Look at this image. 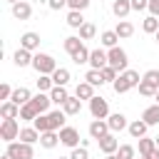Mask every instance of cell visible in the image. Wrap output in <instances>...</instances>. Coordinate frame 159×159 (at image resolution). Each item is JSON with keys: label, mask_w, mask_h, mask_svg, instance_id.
Returning a JSON list of instances; mask_svg holds the SVG:
<instances>
[{"label": "cell", "mask_w": 159, "mask_h": 159, "mask_svg": "<svg viewBox=\"0 0 159 159\" xmlns=\"http://www.w3.org/2000/svg\"><path fill=\"white\" fill-rule=\"evenodd\" d=\"M139 82H142L139 72H134V70H124V72H119V77L112 82V87H114L117 94H124V92H129L132 87H137Z\"/></svg>", "instance_id": "6da1fadb"}, {"label": "cell", "mask_w": 159, "mask_h": 159, "mask_svg": "<svg viewBox=\"0 0 159 159\" xmlns=\"http://www.w3.org/2000/svg\"><path fill=\"white\" fill-rule=\"evenodd\" d=\"M32 67H35V72H37V75H52V72L57 70V62H55V57H52V55L37 52V55L32 57Z\"/></svg>", "instance_id": "7a4b0ae2"}, {"label": "cell", "mask_w": 159, "mask_h": 159, "mask_svg": "<svg viewBox=\"0 0 159 159\" xmlns=\"http://www.w3.org/2000/svg\"><path fill=\"white\" fill-rule=\"evenodd\" d=\"M20 137V124H17V119H2L0 122V139L5 142V144H10V142H15Z\"/></svg>", "instance_id": "3957f363"}, {"label": "cell", "mask_w": 159, "mask_h": 159, "mask_svg": "<svg viewBox=\"0 0 159 159\" xmlns=\"http://www.w3.org/2000/svg\"><path fill=\"white\" fill-rule=\"evenodd\" d=\"M7 154L15 157V159H32L35 157L32 144H27V142H10L7 144Z\"/></svg>", "instance_id": "277c9868"}, {"label": "cell", "mask_w": 159, "mask_h": 159, "mask_svg": "<svg viewBox=\"0 0 159 159\" xmlns=\"http://www.w3.org/2000/svg\"><path fill=\"white\" fill-rule=\"evenodd\" d=\"M107 57H109V65H112L117 72H124V70H127V62H129V60H127V52H124L119 45H117V47H109Z\"/></svg>", "instance_id": "5b68a950"}, {"label": "cell", "mask_w": 159, "mask_h": 159, "mask_svg": "<svg viewBox=\"0 0 159 159\" xmlns=\"http://www.w3.org/2000/svg\"><path fill=\"white\" fill-rule=\"evenodd\" d=\"M89 112H92L94 119H107V117H109V104H107V99H104V97H92V99H89Z\"/></svg>", "instance_id": "8992f818"}, {"label": "cell", "mask_w": 159, "mask_h": 159, "mask_svg": "<svg viewBox=\"0 0 159 159\" xmlns=\"http://www.w3.org/2000/svg\"><path fill=\"white\" fill-rule=\"evenodd\" d=\"M60 144L75 149V147L80 144V132H77L75 127H62V129H60Z\"/></svg>", "instance_id": "52a82bcc"}, {"label": "cell", "mask_w": 159, "mask_h": 159, "mask_svg": "<svg viewBox=\"0 0 159 159\" xmlns=\"http://www.w3.org/2000/svg\"><path fill=\"white\" fill-rule=\"evenodd\" d=\"M112 129H109V124H107V119H92V124H89V137L92 139H102V137H107Z\"/></svg>", "instance_id": "ba28073f"}, {"label": "cell", "mask_w": 159, "mask_h": 159, "mask_svg": "<svg viewBox=\"0 0 159 159\" xmlns=\"http://www.w3.org/2000/svg\"><path fill=\"white\" fill-rule=\"evenodd\" d=\"M107 65H109V57H107V52H104L102 47H97V50L89 52V67H92V70H102V67H107Z\"/></svg>", "instance_id": "9c48e42d"}, {"label": "cell", "mask_w": 159, "mask_h": 159, "mask_svg": "<svg viewBox=\"0 0 159 159\" xmlns=\"http://www.w3.org/2000/svg\"><path fill=\"white\" fill-rule=\"evenodd\" d=\"M30 102L35 104V109H37L40 114H45V112L50 109V104H52V97H50V92H37V94H32Z\"/></svg>", "instance_id": "30bf717a"}, {"label": "cell", "mask_w": 159, "mask_h": 159, "mask_svg": "<svg viewBox=\"0 0 159 159\" xmlns=\"http://www.w3.org/2000/svg\"><path fill=\"white\" fill-rule=\"evenodd\" d=\"M0 117L2 119H20V104H15L12 99H5L0 104Z\"/></svg>", "instance_id": "8fae6325"}, {"label": "cell", "mask_w": 159, "mask_h": 159, "mask_svg": "<svg viewBox=\"0 0 159 159\" xmlns=\"http://www.w3.org/2000/svg\"><path fill=\"white\" fill-rule=\"evenodd\" d=\"M107 124H109V129H112V132H122V129H127V127H129V124H127V117H124L122 112L109 114V117H107Z\"/></svg>", "instance_id": "7c38bea8"}, {"label": "cell", "mask_w": 159, "mask_h": 159, "mask_svg": "<svg viewBox=\"0 0 159 159\" xmlns=\"http://www.w3.org/2000/svg\"><path fill=\"white\" fill-rule=\"evenodd\" d=\"M57 144H60V132L50 129V132H42V134H40V147H45V149H55Z\"/></svg>", "instance_id": "4fadbf2b"}, {"label": "cell", "mask_w": 159, "mask_h": 159, "mask_svg": "<svg viewBox=\"0 0 159 159\" xmlns=\"http://www.w3.org/2000/svg\"><path fill=\"white\" fill-rule=\"evenodd\" d=\"M97 144H99V149H102L104 154H114V152L119 149V142H117V137H114L112 132H109L107 137H102V139H99Z\"/></svg>", "instance_id": "5bb4252c"}, {"label": "cell", "mask_w": 159, "mask_h": 159, "mask_svg": "<svg viewBox=\"0 0 159 159\" xmlns=\"http://www.w3.org/2000/svg\"><path fill=\"white\" fill-rule=\"evenodd\" d=\"M112 12H114L119 20H124V17L132 12V0H112Z\"/></svg>", "instance_id": "9a60e30c"}, {"label": "cell", "mask_w": 159, "mask_h": 159, "mask_svg": "<svg viewBox=\"0 0 159 159\" xmlns=\"http://www.w3.org/2000/svg\"><path fill=\"white\" fill-rule=\"evenodd\" d=\"M30 15H32V7H30V2L20 0V2H15V5H12V17H15V20H27Z\"/></svg>", "instance_id": "2e32d148"}, {"label": "cell", "mask_w": 159, "mask_h": 159, "mask_svg": "<svg viewBox=\"0 0 159 159\" xmlns=\"http://www.w3.org/2000/svg\"><path fill=\"white\" fill-rule=\"evenodd\" d=\"M20 47H25V50L35 52V50L40 47V35H37V32H25V35L20 37Z\"/></svg>", "instance_id": "e0dca14e"}, {"label": "cell", "mask_w": 159, "mask_h": 159, "mask_svg": "<svg viewBox=\"0 0 159 159\" xmlns=\"http://www.w3.org/2000/svg\"><path fill=\"white\" fill-rule=\"evenodd\" d=\"M32 57H35V55H32L30 50L20 47V50H17L15 55H12V62H15L17 67H27V65H32Z\"/></svg>", "instance_id": "ac0fdd59"}, {"label": "cell", "mask_w": 159, "mask_h": 159, "mask_svg": "<svg viewBox=\"0 0 159 159\" xmlns=\"http://www.w3.org/2000/svg\"><path fill=\"white\" fill-rule=\"evenodd\" d=\"M10 99L22 107V104H27V102L32 99V92H30L27 87H17V89H12V97H10Z\"/></svg>", "instance_id": "d6986e66"}, {"label": "cell", "mask_w": 159, "mask_h": 159, "mask_svg": "<svg viewBox=\"0 0 159 159\" xmlns=\"http://www.w3.org/2000/svg\"><path fill=\"white\" fill-rule=\"evenodd\" d=\"M127 129H129V134H132L134 139H142V137L147 134V129H149V124H147L144 119H134V122H132V124H129Z\"/></svg>", "instance_id": "ffe728a7"}, {"label": "cell", "mask_w": 159, "mask_h": 159, "mask_svg": "<svg viewBox=\"0 0 159 159\" xmlns=\"http://www.w3.org/2000/svg\"><path fill=\"white\" fill-rule=\"evenodd\" d=\"M62 109H65V114H67V117L80 114V109H82V99H80V97H67V102L62 104Z\"/></svg>", "instance_id": "44dd1931"}, {"label": "cell", "mask_w": 159, "mask_h": 159, "mask_svg": "<svg viewBox=\"0 0 159 159\" xmlns=\"http://www.w3.org/2000/svg\"><path fill=\"white\" fill-rule=\"evenodd\" d=\"M32 127L42 134V132H50L52 129V119H50V112H45V114H37V119L32 122Z\"/></svg>", "instance_id": "7402d4cb"}, {"label": "cell", "mask_w": 159, "mask_h": 159, "mask_svg": "<svg viewBox=\"0 0 159 159\" xmlns=\"http://www.w3.org/2000/svg\"><path fill=\"white\" fill-rule=\"evenodd\" d=\"M17 139H20V142H27V144H35V142H40V132H37L35 127H22Z\"/></svg>", "instance_id": "603a6c76"}, {"label": "cell", "mask_w": 159, "mask_h": 159, "mask_svg": "<svg viewBox=\"0 0 159 159\" xmlns=\"http://www.w3.org/2000/svg\"><path fill=\"white\" fill-rule=\"evenodd\" d=\"M80 47H82V37H80V35H70V37H65V52H67L70 57H72Z\"/></svg>", "instance_id": "cb8c5ba5"}, {"label": "cell", "mask_w": 159, "mask_h": 159, "mask_svg": "<svg viewBox=\"0 0 159 159\" xmlns=\"http://www.w3.org/2000/svg\"><path fill=\"white\" fill-rule=\"evenodd\" d=\"M75 97H80V99H92V97H94V87H92V84L84 80V82H80V84H77Z\"/></svg>", "instance_id": "d4e9b609"}, {"label": "cell", "mask_w": 159, "mask_h": 159, "mask_svg": "<svg viewBox=\"0 0 159 159\" xmlns=\"http://www.w3.org/2000/svg\"><path fill=\"white\" fill-rule=\"evenodd\" d=\"M142 119L152 127V124H159V104H152V107H147L144 112H142Z\"/></svg>", "instance_id": "484cf974"}, {"label": "cell", "mask_w": 159, "mask_h": 159, "mask_svg": "<svg viewBox=\"0 0 159 159\" xmlns=\"http://www.w3.org/2000/svg\"><path fill=\"white\" fill-rule=\"evenodd\" d=\"M50 97H52V102H55V104H60V107H62V104L67 102V97H70V94H67V89H65V87L55 84V87L50 89Z\"/></svg>", "instance_id": "4316f807"}, {"label": "cell", "mask_w": 159, "mask_h": 159, "mask_svg": "<svg viewBox=\"0 0 159 159\" xmlns=\"http://www.w3.org/2000/svg\"><path fill=\"white\" fill-rule=\"evenodd\" d=\"M37 114H40V112L35 109V104H32V102H27V104H22V107H20V119H25V122H35V119H37Z\"/></svg>", "instance_id": "83f0119b"}, {"label": "cell", "mask_w": 159, "mask_h": 159, "mask_svg": "<svg viewBox=\"0 0 159 159\" xmlns=\"http://www.w3.org/2000/svg\"><path fill=\"white\" fill-rule=\"evenodd\" d=\"M114 32H117L119 37H132V35H134V25H132L129 20H119L117 27H114Z\"/></svg>", "instance_id": "f1b7e54d"}, {"label": "cell", "mask_w": 159, "mask_h": 159, "mask_svg": "<svg viewBox=\"0 0 159 159\" xmlns=\"http://www.w3.org/2000/svg\"><path fill=\"white\" fill-rule=\"evenodd\" d=\"M52 82L60 84V87H65V84L70 82V70H67V67H57V70L52 72Z\"/></svg>", "instance_id": "f546056e"}, {"label": "cell", "mask_w": 159, "mask_h": 159, "mask_svg": "<svg viewBox=\"0 0 159 159\" xmlns=\"http://www.w3.org/2000/svg\"><path fill=\"white\" fill-rule=\"evenodd\" d=\"M67 25H70V27H75V30H80V27L84 25L82 10H70V15H67Z\"/></svg>", "instance_id": "4dcf8cb0"}, {"label": "cell", "mask_w": 159, "mask_h": 159, "mask_svg": "<svg viewBox=\"0 0 159 159\" xmlns=\"http://www.w3.org/2000/svg\"><path fill=\"white\" fill-rule=\"evenodd\" d=\"M117 40H119V35H117L114 30H104V32L99 35V42H102L104 47H117Z\"/></svg>", "instance_id": "1f68e13d"}, {"label": "cell", "mask_w": 159, "mask_h": 159, "mask_svg": "<svg viewBox=\"0 0 159 159\" xmlns=\"http://www.w3.org/2000/svg\"><path fill=\"white\" fill-rule=\"evenodd\" d=\"M157 149V142L154 139H149V137H142L139 139V157H147V154H152Z\"/></svg>", "instance_id": "d6a6232c"}, {"label": "cell", "mask_w": 159, "mask_h": 159, "mask_svg": "<svg viewBox=\"0 0 159 159\" xmlns=\"http://www.w3.org/2000/svg\"><path fill=\"white\" fill-rule=\"evenodd\" d=\"M142 30H144V32H149V35H154V32L159 30V17H157V15H149V17H144V22H142Z\"/></svg>", "instance_id": "836d02e7"}, {"label": "cell", "mask_w": 159, "mask_h": 159, "mask_svg": "<svg viewBox=\"0 0 159 159\" xmlns=\"http://www.w3.org/2000/svg\"><path fill=\"white\" fill-rule=\"evenodd\" d=\"M84 80L92 84V87H102L104 84V77H102V70H89L87 75H84Z\"/></svg>", "instance_id": "e575fe53"}, {"label": "cell", "mask_w": 159, "mask_h": 159, "mask_svg": "<svg viewBox=\"0 0 159 159\" xmlns=\"http://www.w3.org/2000/svg\"><path fill=\"white\" fill-rule=\"evenodd\" d=\"M52 87H55L52 75H40V77H37V92H50Z\"/></svg>", "instance_id": "d590c367"}, {"label": "cell", "mask_w": 159, "mask_h": 159, "mask_svg": "<svg viewBox=\"0 0 159 159\" xmlns=\"http://www.w3.org/2000/svg\"><path fill=\"white\" fill-rule=\"evenodd\" d=\"M89 52H92V50H87V47L82 45V47L72 55V62H75V65H84V62H89Z\"/></svg>", "instance_id": "8d00e7d4"}, {"label": "cell", "mask_w": 159, "mask_h": 159, "mask_svg": "<svg viewBox=\"0 0 159 159\" xmlns=\"http://www.w3.org/2000/svg\"><path fill=\"white\" fill-rule=\"evenodd\" d=\"M94 35H97V27H94L92 22H84V25L80 27V37H82V40H92Z\"/></svg>", "instance_id": "74e56055"}, {"label": "cell", "mask_w": 159, "mask_h": 159, "mask_svg": "<svg viewBox=\"0 0 159 159\" xmlns=\"http://www.w3.org/2000/svg\"><path fill=\"white\" fill-rule=\"evenodd\" d=\"M137 87H139V94H142V97H154L157 89H159V87H154V84H149V82H144V80H142Z\"/></svg>", "instance_id": "f35d334b"}, {"label": "cell", "mask_w": 159, "mask_h": 159, "mask_svg": "<svg viewBox=\"0 0 159 159\" xmlns=\"http://www.w3.org/2000/svg\"><path fill=\"white\" fill-rule=\"evenodd\" d=\"M117 157H119V159H134V147H132V144H122V147L117 149Z\"/></svg>", "instance_id": "ab89813d"}, {"label": "cell", "mask_w": 159, "mask_h": 159, "mask_svg": "<svg viewBox=\"0 0 159 159\" xmlns=\"http://www.w3.org/2000/svg\"><path fill=\"white\" fill-rule=\"evenodd\" d=\"M102 77H104V82H114V80L119 77V72H117L112 65H107V67H102Z\"/></svg>", "instance_id": "60d3db41"}, {"label": "cell", "mask_w": 159, "mask_h": 159, "mask_svg": "<svg viewBox=\"0 0 159 159\" xmlns=\"http://www.w3.org/2000/svg\"><path fill=\"white\" fill-rule=\"evenodd\" d=\"M142 80L149 82V84H154V87H159V70H147Z\"/></svg>", "instance_id": "b9f144b4"}, {"label": "cell", "mask_w": 159, "mask_h": 159, "mask_svg": "<svg viewBox=\"0 0 159 159\" xmlns=\"http://www.w3.org/2000/svg\"><path fill=\"white\" fill-rule=\"evenodd\" d=\"M70 159H89V154H87V147H75L72 149V154H70Z\"/></svg>", "instance_id": "7bdbcfd3"}, {"label": "cell", "mask_w": 159, "mask_h": 159, "mask_svg": "<svg viewBox=\"0 0 159 159\" xmlns=\"http://www.w3.org/2000/svg\"><path fill=\"white\" fill-rule=\"evenodd\" d=\"M67 7L70 10H87L89 7V0H67Z\"/></svg>", "instance_id": "ee69618b"}, {"label": "cell", "mask_w": 159, "mask_h": 159, "mask_svg": "<svg viewBox=\"0 0 159 159\" xmlns=\"http://www.w3.org/2000/svg\"><path fill=\"white\" fill-rule=\"evenodd\" d=\"M10 97H12V87L7 82H2L0 84V99H10Z\"/></svg>", "instance_id": "f6af8a7d"}, {"label": "cell", "mask_w": 159, "mask_h": 159, "mask_svg": "<svg viewBox=\"0 0 159 159\" xmlns=\"http://www.w3.org/2000/svg\"><path fill=\"white\" fill-rule=\"evenodd\" d=\"M132 10H149V0H132Z\"/></svg>", "instance_id": "bcb514c9"}, {"label": "cell", "mask_w": 159, "mask_h": 159, "mask_svg": "<svg viewBox=\"0 0 159 159\" xmlns=\"http://www.w3.org/2000/svg\"><path fill=\"white\" fill-rule=\"evenodd\" d=\"M47 5H50V10H62V7H67V0H47Z\"/></svg>", "instance_id": "7dc6e473"}, {"label": "cell", "mask_w": 159, "mask_h": 159, "mask_svg": "<svg viewBox=\"0 0 159 159\" xmlns=\"http://www.w3.org/2000/svg\"><path fill=\"white\" fill-rule=\"evenodd\" d=\"M149 15L159 17V0H149Z\"/></svg>", "instance_id": "c3c4849f"}, {"label": "cell", "mask_w": 159, "mask_h": 159, "mask_svg": "<svg viewBox=\"0 0 159 159\" xmlns=\"http://www.w3.org/2000/svg\"><path fill=\"white\" fill-rule=\"evenodd\" d=\"M104 159H119V157H117V152H114V154H104Z\"/></svg>", "instance_id": "681fc988"}, {"label": "cell", "mask_w": 159, "mask_h": 159, "mask_svg": "<svg viewBox=\"0 0 159 159\" xmlns=\"http://www.w3.org/2000/svg\"><path fill=\"white\" fill-rule=\"evenodd\" d=\"M0 159H15V157H10V154H7V152H5V154H2V157H0Z\"/></svg>", "instance_id": "f907efd6"}, {"label": "cell", "mask_w": 159, "mask_h": 159, "mask_svg": "<svg viewBox=\"0 0 159 159\" xmlns=\"http://www.w3.org/2000/svg\"><path fill=\"white\" fill-rule=\"evenodd\" d=\"M154 40H157V45H159V30H157V32H154Z\"/></svg>", "instance_id": "816d5d0a"}, {"label": "cell", "mask_w": 159, "mask_h": 159, "mask_svg": "<svg viewBox=\"0 0 159 159\" xmlns=\"http://www.w3.org/2000/svg\"><path fill=\"white\" fill-rule=\"evenodd\" d=\"M139 159H154V157H152V154H147V157H139Z\"/></svg>", "instance_id": "f5cc1de1"}, {"label": "cell", "mask_w": 159, "mask_h": 159, "mask_svg": "<svg viewBox=\"0 0 159 159\" xmlns=\"http://www.w3.org/2000/svg\"><path fill=\"white\" fill-rule=\"evenodd\" d=\"M154 99H157V104H159V89H157V94H154Z\"/></svg>", "instance_id": "db71d44e"}, {"label": "cell", "mask_w": 159, "mask_h": 159, "mask_svg": "<svg viewBox=\"0 0 159 159\" xmlns=\"http://www.w3.org/2000/svg\"><path fill=\"white\" fill-rule=\"evenodd\" d=\"M5 2H10V5H15V2H20V0H5Z\"/></svg>", "instance_id": "11a10c76"}, {"label": "cell", "mask_w": 159, "mask_h": 159, "mask_svg": "<svg viewBox=\"0 0 159 159\" xmlns=\"http://www.w3.org/2000/svg\"><path fill=\"white\" fill-rule=\"evenodd\" d=\"M154 142H157V147H159V137H154Z\"/></svg>", "instance_id": "9f6ffc18"}, {"label": "cell", "mask_w": 159, "mask_h": 159, "mask_svg": "<svg viewBox=\"0 0 159 159\" xmlns=\"http://www.w3.org/2000/svg\"><path fill=\"white\" fill-rule=\"evenodd\" d=\"M60 159H70V157H60Z\"/></svg>", "instance_id": "6f0895ef"}]
</instances>
